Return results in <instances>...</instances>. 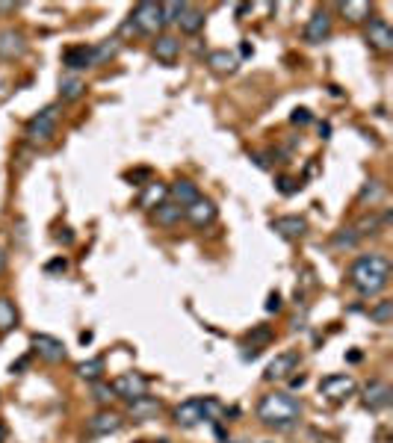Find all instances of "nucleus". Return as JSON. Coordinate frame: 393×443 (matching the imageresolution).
<instances>
[{"label": "nucleus", "mask_w": 393, "mask_h": 443, "mask_svg": "<svg viewBox=\"0 0 393 443\" xmlns=\"http://www.w3.org/2000/svg\"><path fill=\"white\" fill-rule=\"evenodd\" d=\"M349 284L363 299L379 295L390 284V260L385 254H361L349 266Z\"/></svg>", "instance_id": "nucleus-1"}, {"label": "nucleus", "mask_w": 393, "mask_h": 443, "mask_svg": "<svg viewBox=\"0 0 393 443\" xmlns=\"http://www.w3.org/2000/svg\"><path fill=\"white\" fill-rule=\"evenodd\" d=\"M302 417V402L293 393L275 390L258 402V420L275 431H290Z\"/></svg>", "instance_id": "nucleus-2"}, {"label": "nucleus", "mask_w": 393, "mask_h": 443, "mask_svg": "<svg viewBox=\"0 0 393 443\" xmlns=\"http://www.w3.org/2000/svg\"><path fill=\"white\" fill-rule=\"evenodd\" d=\"M56 122H60V106H56V104L45 106L42 113H36L30 122H27V139H30L33 145L51 142L56 136Z\"/></svg>", "instance_id": "nucleus-3"}, {"label": "nucleus", "mask_w": 393, "mask_h": 443, "mask_svg": "<svg viewBox=\"0 0 393 443\" xmlns=\"http://www.w3.org/2000/svg\"><path fill=\"white\" fill-rule=\"evenodd\" d=\"M131 24H133V30H139V33H145V36H157L166 27V21H163V6L160 3H151V0H145V3H136L133 12H131Z\"/></svg>", "instance_id": "nucleus-4"}, {"label": "nucleus", "mask_w": 393, "mask_h": 443, "mask_svg": "<svg viewBox=\"0 0 393 443\" xmlns=\"http://www.w3.org/2000/svg\"><path fill=\"white\" fill-rule=\"evenodd\" d=\"M110 387H113V393L119 399L133 402V399H139V396H145V393H148V378H142L139 372H122V376L115 378Z\"/></svg>", "instance_id": "nucleus-5"}, {"label": "nucleus", "mask_w": 393, "mask_h": 443, "mask_svg": "<svg viewBox=\"0 0 393 443\" xmlns=\"http://www.w3.org/2000/svg\"><path fill=\"white\" fill-rule=\"evenodd\" d=\"M319 393L331 402H343L355 393V378L346 376V372H334V376H326L319 381Z\"/></svg>", "instance_id": "nucleus-6"}, {"label": "nucleus", "mask_w": 393, "mask_h": 443, "mask_svg": "<svg viewBox=\"0 0 393 443\" xmlns=\"http://www.w3.org/2000/svg\"><path fill=\"white\" fill-rule=\"evenodd\" d=\"M299 352H281V354H275V358L267 363V370H263V378L267 381H284V378H290L293 372H296L299 367Z\"/></svg>", "instance_id": "nucleus-7"}, {"label": "nucleus", "mask_w": 393, "mask_h": 443, "mask_svg": "<svg viewBox=\"0 0 393 443\" xmlns=\"http://www.w3.org/2000/svg\"><path fill=\"white\" fill-rule=\"evenodd\" d=\"M122 426H124L122 413L104 408V411H98L95 417H89V422H86V431H89L92 438H106V435H115Z\"/></svg>", "instance_id": "nucleus-8"}, {"label": "nucleus", "mask_w": 393, "mask_h": 443, "mask_svg": "<svg viewBox=\"0 0 393 443\" xmlns=\"http://www.w3.org/2000/svg\"><path fill=\"white\" fill-rule=\"evenodd\" d=\"M30 343H33V349H36L38 358H45L47 363H63L65 354H68L65 352V343L56 340V337H51V334H33Z\"/></svg>", "instance_id": "nucleus-9"}, {"label": "nucleus", "mask_w": 393, "mask_h": 443, "mask_svg": "<svg viewBox=\"0 0 393 443\" xmlns=\"http://www.w3.org/2000/svg\"><path fill=\"white\" fill-rule=\"evenodd\" d=\"M175 422H178L181 429H192V426H199V422H204V399L192 396V399L181 402V405L175 408Z\"/></svg>", "instance_id": "nucleus-10"}, {"label": "nucleus", "mask_w": 393, "mask_h": 443, "mask_svg": "<svg viewBox=\"0 0 393 443\" xmlns=\"http://www.w3.org/2000/svg\"><path fill=\"white\" fill-rule=\"evenodd\" d=\"M27 54V38L21 30H0V59H21Z\"/></svg>", "instance_id": "nucleus-11"}, {"label": "nucleus", "mask_w": 393, "mask_h": 443, "mask_svg": "<svg viewBox=\"0 0 393 443\" xmlns=\"http://www.w3.org/2000/svg\"><path fill=\"white\" fill-rule=\"evenodd\" d=\"M328 36H331V15L326 9H319V12H313L308 18V24H304V42L319 45V42H326Z\"/></svg>", "instance_id": "nucleus-12"}, {"label": "nucleus", "mask_w": 393, "mask_h": 443, "mask_svg": "<svg viewBox=\"0 0 393 443\" xmlns=\"http://www.w3.org/2000/svg\"><path fill=\"white\" fill-rule=\"evenodd\" d=\"M363 36H367V45L376 47V51H393V30L385 18H372Z\"/></svg>", "instance_id": "nucleus-13"}, {"label": "nucleus", "mask_w": 393, "mask_h": 443, "mask_svg": "<svg viewBox=\"0 0 393 443\" xmlns=\"http://www.w3.org/2000/svg\"><path fill=\"white\" fill-rule=\"evenodd\" d=\"M183 219H190L195 228H207L216 222V204L210 198H195L190 207H183Z\"/></svg>", "instance_id": "nucleus-14"}, {"label": "nucleus", "mask_w": 393, "mask_h": 443, "mask_svg": "<svg viewBox=\"0 0 393 443\" xmlns=\"http://www.w3.org/2000/svg\"><path fill=\"white\" fill-rule=\"evenodd\" d=\"M63 65L68 68V74H77V71H83V68H95L92 47H89V45L65 47V51H63Z\"/></svg>", "instance_id": "nucleus-15"}, {"label": "nucleus", "mask_w": 393, "mask_h": 443, "mask_svg": "<svg viewBox=\"0 0 393 443\" xmlns=\"http://www.w3.org/2000/svg\"><path fill=\"white\" fill-rule=\"evenodd\" d=\"M393 402V390L388 387L385 381H370L367 387H363V408L370 411H385Z\"/></svg>", "instance_id": "nucleus-16"}, {"label": "nucleus", "mask_w": 393, "mask_h": 443, "mask_svg": "<svg viewBox=\"0 0 393 443\" xmlns=\"http://www.w3.org/2000/svg\"><path fill=\"white\" fill-rule=\"evenodd\" d=\"M151 51H154V59H157V63L175 65V59L181 56V38H175V36H157Z\"/></svg>", "instance_id": "nucleus-17"}, {"label": "nucleus", "mask_w": 393, "mask_h": 443, "mask_svg": "<svg viewBox=\"0 0 393 443\" xmlns=\"http://www.w3.org/2000/svg\"><path fill=\"white\" fill-rule=\"evenodd\" d=\"M272 231L284 236V240H299L308 231V222L302 216H278V219H272Z\"/></svg>", "instance_id": "nucleus-18"}, {"label": "nucleus", "mask_w": 393, "mask_h": 443, "mask_svg": "<svg viewBox=\"0 0 393 443\" xmlns=\"http://www.w3.org/2000/svg\"><path fill=\"white\" fill-rule=\"evenodd\" d=\"M151 216H154V222L160 225V228H175V225L183 219V207L175 204V201H163V204L154 207Z\"/></svg>", "instance_id": "nucleus-19"}, {"label": "nucleus", "mask_w": 393, "mask_h": 443, "mask_svg": "<svg viewBox=\"0 0 393 443\" xmlns=\"http://www.w3.org/2000/svg\"><path fill=\"white\" fill-rule=\"evenodd\" d=\"M169 195H172V201L181 204V207H190L195 198H201L199 186H195L192 181H186V177H178V181L169 186Z\"/></svg>", "instance_id": "nucleus-20"}, {"label": "nucleus", "mask_w": 393, "mask_h": 443, "mask_svg": "<svg viewBox=\"0 0 393 443\" xmlns=\"http://www.w3.org/2000/svg\"><path fill=\"white\" fill-rule=\"evenodd\" d=\"M127 405H131V417H133V420L145 422V420L157 417V411H160V399H157V396H148V393H145V396L127 402Z\"/></svg>", "instance_id": "nucleus-21"}, {"label": "nucleus", "mask_w": 393, "mask_h": 443, "mask_svg": "<svg viewBox=\"0 0 393 443\" xmlns=\"http://www.w3.org/2000/svg\"><path fill=\"white\" fill-rule=\"evenodd\" d=\"M178 27H181V33L195 36V33H199V30L204 27V9L186 3L183 12H181V18H178Z\"/></svg>", "instance_id": "nucleus-22"}, {"label": "nucleus", "mask_w": 393, "mask_h": 443, "mask_svg": "<svg viewBox=\"0 0 393 443\" xmlns=\"http://www.w3.org/2000/svg\"><path fill=\"white\" fill-rule=\"evenodd\" d=\"M207 65H210V71L216 74H231V71H237V54L234 51H210L207 54Z\"/></svg>", "instance_id": "nucleus-23"}, {"label": "nucleus", "mask_w": 393, "mask_h": 443, "mask_svg": "<svg viewBox=\"0 0 393 443\" xmlns=\"http://www.w3.org/2000/svg\"><path fill=\"white\" fill-rule=\"evenodd\" d=\"M86 92V83L80 74H63L60 77V98L63 101H77Z\"/></svg>", "instance_id": "nucleus-24"}, {"label": "nucleus", "mask_w": 393, "mask_h": 443, "mask_svg": "<svg viewBox=\"0 0 393 443\" xmlns=\"http://www.w3.org/2000/svg\"><path fill=\"white\" fill-rule=\"evenodd\" d=\"M358 242H361V236L355 234V228H340V231H334V236H331V245L337 251H352Z\"/></svg>", "instance_id": "nucleus-25"}, {"label": "nucleus", "mask_w": 393, "mask_h": 443, "mask_svg": "<svg viewBox=\"0 0 393 443\" xmlns=\"http://www.w3.org/2000/svg\"><path fill=\"white\" fill-rule=\"evenodd\" d=\"M18 325V310L15 304L6 299V295H0V331H12Z\"/></svg>", "instance_id": "nucleus-26"}, {"label": "nucleus", "mask_w": 393, "mask_h": 443, "mask_svg": "<svg viewBox=\"0 0 393 443\" xmlns=\"http://www.w3.org/2000/svg\"><path fill=\"white\" fill-rule=\"evenodd\" d=\"M340 12L346 15L352 24H361L363 18H370V3H361V0H349V3H340Z\"/></svg>", "instance_id": "nucleus-27"}, {"label": "nucleus", "mask_w": 393, "mask_h": 443, "mask_svg": "<svg viewBox=\"0 0 393 443\" xmlns=\"http://www.w3.org/2000/svg\"><path fill=\"white\" fill-rule=\"evenodd\" d=\"M77 376L86 378V381H98L104 376V358H92V361L77 363Z\"/></svg>", "instance_id": "nucleus-28"}, {"label": "nucleus", "mask_w": 393, "mask_h": 443, "mask_svg": "<svg viewBox=\"0 0 393 443\" xmlns=\"http://www.w3.org/2000/svg\"><path fill=\"white\" fill-rule=\"evenodd\" d=\"M115 54H119V38H106V42H101L98 47H92V59H95V65H104L106 59H113Z\"/></svg>", "instance_id": "nucleus-29"}, {"label": "nucleus", "mask_w": 393, "mask_h": 443, "mask_svg": "<svg viewBox=\"0 0 393 443\" xmlns=\"http://www.w3.org/2000/svg\"><path fill=\"white\" fill-rule=\"evenodd\" d=\"M145 186H148V190H145V195L139 198L142 207H157V204H163L166 195H169V190L160 186V183H145Z\"/></svg>", "instance_id": "nucleus-30"}, {"label": "nucleus", "mask_w": 393, "mask_h": 443, "mask_svg": "<svg viewBox=\"0 0 393 443\" xmlns=\"http://www.w3.org/2000/svg\"><path fill=\"white\" fill-rule=\"evenodd\" d=\"M370 319L376 322V325H388L393 319V302L385 299V302H379L376 308H370Z\"/></svg>", "instance_id": "nucleus-31"}, {"label": "nucleus", "mask_w": 393, "mask_h": 443, "mask_svg": "<svg viewBox=\"0 0 393 443\" xmlns=\"http://www.w3.org/2000/svg\"><path fill=\"white\" fill-rule=\"evenodd\" d=\"M275 190H278L281 195H296L302 190V183L296 181V177H287V174H281V177H275Z\"/></svg>", "instance_id": "nucleus-32"}, {"label": "nucleus", "mask_w": 393, "mask_h": 443, "mask_svg": "<svg viewBox=\"0 0 393 443\" xmlns=\"http://www.w3.org/2000/svg\"><path fill=\"white\" fill-rule=\"evenodd\" d=\"M92 396H95V402H98V405H110V402L115 399V393H113V387H110V384H101V381H95V387H92Z\"/></svg>", "instance_id": "nucleus-33"}, {"label": "nucleus", "mask_w": 393, "mask_h": 443, "mask_svg": "<svg viewBox=\"0 0 393 443\" xmlns=\"http://www.w3.org/2000/svg\"><path fill=\"white\" fill-rule=\"evenodd\" d=\"M160 6H163V21L166 24H178V18H181L186 3H160Z\"/></svg>", "instance_id": "nucleus-34"}, {"label": "nucleus", "mask_w": 393, "mask_h": 443, "mask_svg": "<svg viewBox=\"0 0 393 443\" xmlns=\"http://www.w3.org/2000/svg\"><path fill=\"white\" fill-rule=\"evenodd\" d=\"M249 340H251V346L260 349V343H269L272 340V328H267V325H258V328L249 331Z\"/></svg>", "instance_id": "nucleus-35"}, {"label": "nucleus", "mask_w": 393, "mask_h": 443, "mask_svg": "<svg viewBox=\"0 0 393 443\" xmlns=\"http://www.w3.org/2000/svg\"><path fill=\"white\" fill-rule=\"evenodd\" d=\"M225 408H222V402L219 399H213V396H204V422H210V420H216L222 413Z\"/></svg>", "instance_id": "nucleus-36"}, {"label": "nucleus", "mask_w": 393, "mask_h": 443, "mask_svg": "<svg viewBox=\"0 0 393 443\" xmlns=\"http://www.w3.org/2000/svg\"><path fill=\"white\" fill-rule=\"evenodd\" d=\"M381 195V183L379 181H367L363 183V190H361V195H358V201H376Z\"/></svg>", "instance_id": "nucleus-37"}, {"label": "nucleus", "mask_w": 393, "mask_h": 443, "mask_svg": "<svg viewBox=\"0 0 393 443\" xmlns=\"http://www.w3.org/2000/svg\"><path fill=\"white\" fill-rule=\"evenodd\" d=\"M311 118H313V115H311V110H304V106H302V110H293L290 122H293V124H308Z\"/></svg>", "instance_id": "nucleus-38"}, {"label": "nucleus", "mask_w": 393, "mask_h": 443, "mask_svg": "<svg viewBox=\"0 0 393 443\" xmlns=\"http://www.w3.org/2000/svg\"><path fill=\"white\" fill-rule=\"evenodd\" d=\"M124 177H127V181H133L136 186H139V181H148V177H151V169H136V172H127Z\"/></svg>", "instance_id": "nucleus-39"}, {"label": "nucleus", "mask_w": 393, "mask_h": 443, "mask_svg": "<svg viewBox=\"0 0 393 443\" xmlns=\"http://www.w3.org/2000/svg\"><path fill=\"white\" fill-rule=\"evenodd\" d=\"M65 269H68V260L65 258H54L51 263L45 266V272H65Z\"/></svg>", "instance_id": "nucleus-40"}, {"label": "nucleus", "mask_w": 393, "mask_h": 443, "mask_svg": "<svg viewBox=\"0 0 393 443\" xmlns=\"http://www.w3.org/2000/svg\"><path fill=\"white\" fill-rule=\"evenodd\" d=\"M281 310V293H269L267 299V313H278Z\"/></svg>", "instance_id": "nucleus-41"}, {"label": "nucleus", "mask_w": 393, "mask_h": 443, "mask_svg": "<svg viewBox=\"0 0 393 443\" xmlns=\"http://www.w3.org/2000/svg\"><path fill=\"white\" fill-rule=\"evenodd\" d=\"M27 363H30V361H27V358H18V361L12 363V367H9V372H12V376H15V372H21V370H27Z\"/></svg>", "instance_id": "nucleus-42"}, {"label": "nucleus", "mask_w": 393, "mask_h": 443, "mask_svg": "<svg viewBox=\"0 0 393 443\" xmlns=\"http://www.w3.org/2000/svg\"><path fill=\"white\" fill-rule=\"evenodd\" d=\"M56 240L65 242V245H71V242H74V234L68 231V228H63V234H56Z\"/></svg>", "instance_id": "nucleus-43"}, {"label": "nucleus", "mask_w": 393, "mask_h": 443, "mask_svg": "<svg viewBox=\"0 0 393 443\" xmlns=\"http://www.w3.org/2000/svg\"><path fill=\"white\" fill-rule=\"evenodd\" d=\"M9 12H15V3H0V15H9Z\"/></svg>", "instance_id": "nucleus-44"}, {"label": "nucleus", "mask_w": 393, "mask_h": 443, "mask_svg": "<svg viewBox=\"0 0 393 443\" xmlns=\"http://www.w3.org/2000/svg\"><path fill=\"white\" fill-rule=\"evenodd\" d=\"M328 133H331V124H319V136H322V139H328Z\"/></svg>", "instance_id": "nucleus-45"}, {"label": "nucleus", "mask_w": 393, "mask_h": 443, "mask_svg": "<svg viewBox=\"0 0 393 443\" xmlns=\"http://www.w3.org/2000/svg\"><path fill=\"white\" fill-rule=\"evenodd\" d=\"M240 54H243V56H251V45L243 42V45H240Z\"/></svg>", "instance_id": "nucleus-46"}, {"label": "nucleus", "mask_w": 393, "mask_h": 443, "mask_svg": "<svg viewBox=\"0 0 393 443\" xmlns=\"http://www.w3.org/2000/svg\"><path fill=\"white\" fill-rule=\"evenodd\" d=\"M3 269H6V251L0 249V275H3Z\"/></svg>", "instance_id": "nucleus-47"}, {"label": "nucleus", "mask_w": 393, "mask_h": 443, "mask_svg": "<svg viewBox=\"0 0 393 443\" xmlns=\"http://www.w3.org/2000/svg\"><path fill=\"white\" fill-rule=\"evenodd\" d=\"M80 343H83V346H86V343H92V331H83L80 334Z\"/></svg>", "instance_id": "nucleus-48"}, {"label": "nucleus", "mask_w": 393, "mask_h": 443, "mask_svg": "<svg viewBox=\"0 0 393 443\" xmlns=\"http://www.w3.org/2000/svg\"><path fill=\"white\" fill-rule=\"evenodd\" d=\"M225 443H231V440H225ZM234 443H243V440H234Z\"/></svg>", "instance_id": "nucleus-49"}]
</instances>
